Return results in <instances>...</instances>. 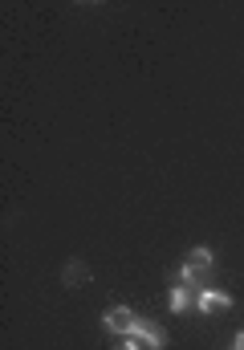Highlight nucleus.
I'll list each match as a JSON object with an SVG mask.
<instances>
[{
  "instance_id": "nucleus-1",
  "label": "nucleus",
  "mask_w": 244,
  "mask_h": 350,
  "mask_svg": "<svg viewBox=\"0 0 244 350\" xmlns=\"http://www.w3.org/2000/svg\"><path fill=\"white\" fill-rule=\"evenodd\" d=\"M175 281H183V285H191V289H208V285H212V249L195 245V249L187 253V261L179 265V277H175Z\"/></svg>"
},
{
  "instance_id": "nucleus-2",
  "label": "nucleus",
  "mask_w": 244,
  "mask_h": 350,
  "mask_svg": "<svg viewBox=\"0 0 244 350\" xmlns=\"http://www.w3.org/2000/svg\"><path fill=\"white\" fill-rule=\"evenodd\" d=\"M135 322H139V314H135L131 306H114V310H106V314H102V326H106L110 334H122V338H131V334H135Z\"/></svg>"
},
{
  "instance_id": "nucleus-3",
  "label": "nucleus",
  "mask_w": 244,
  "mask_h": 350,
  "mask_svg": "<svg viewBox=\"0 0 244 350\" xmlns=\"http://www.w3.org/2000/svg\"><path fill=\"white\" fill-rule=\"evenodd\" d=\"M131 338H139V347H143V350H163V347H167V330H163L155 318H139Z\"/></svg>"
},
{
  "instance_id": "nucleus-4",
  "label": "nucleus",
  "mask_w": 244,
  "mask_h": 350,
  "mask_svg": "<svg viewBox=\"0 0 244 350\" xmlns=\"http://www.w3.org/2000/svg\"><path fill=\"white\" fill-rule=\"evenodd\" d=\"M195 310H200V314H212V310H232V297H228L224 289L208 285V289H200V297H195Z\"/></svg>"
},
{
  "instance_id": "nucleus-5",
  "label": "nucleus",
  "mask_w": 244,
  "mask_h": 350,
  "mask_svg": "<svg viewBox=\"0 0 244 350\" xmlns=\"http://www.w3.org/2000/svg\"><path fill=\"white\" fill-rule=\"evenodd\" d=\"M195 297H200V289H191V285L175 281V285H171V293H167V306H171V314H183V310H191V306H195Z\"/></svg>"
},
{
  "instance_id": "nucleus-6",
  "label": "nucleus",
  "mask_w": 244,
  "mask_h": 350,
  "mask_svg": "<svg viewBox=\"0 0 244 350\" xmlns=\"http://www.w3.org/2000/svg\"><path fill=\"white\" fill-rule=\"evenodd\" d=\"M62 281H66L70 289H81V285L90 281V265L85 261H66L62 265Z\"/></svg>"
},
{
  "instance_id": "nucleus-7",
  "label": "nucleus",
  "mask_w": 244,
  "mask_h": 350,
  "mask_svg": "<svg viewBox=\"0 0 244 350\" xmlns=\"http://www.w3.org/2000/svg\"><path fill=\"white\" fill-rule=\"evenodd\" d=\"M118 350H143V347H139V338H126V342H122Z\"/></svg>"
},
{
  "instance_id": "nucleus-8",
  "label": "nucleus",
  "mask_w": 244,
  "mask_h": 350,
  "mask_svg": "<svg viewBox=\"0 0 244 350\" xmlns=\"http://www.w3.org/2000/svg\"><path fill=\"white\" fill-rule=\"evenodd\" d=\"M232 350H244V330H236V338H232Z\"/></svg>"
}]
</instances>
